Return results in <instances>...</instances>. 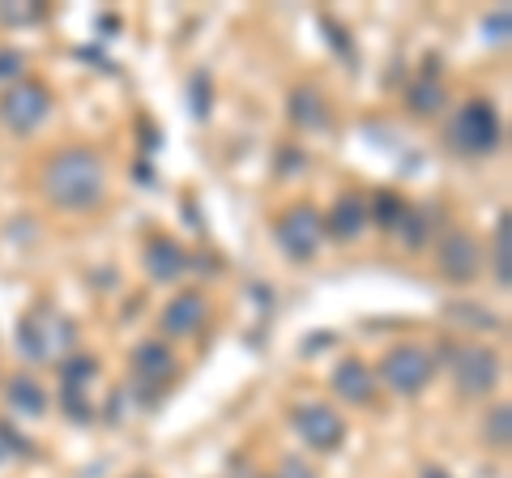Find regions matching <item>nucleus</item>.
I'll return each instance as SVG.
<instances>
[{
	"instance_id": "nucleus-5",
	"label": "nucleus",
	"mask_w": 512,
	"mask_h": 478,
	"mask_svg": "<svg viewBox=\"0 0 512 478\" xmlns=\"http://www.w3.org/2000/svg\"><path fill=\"white\" fill-rule=\"evenodd\" d=\"M274 235L291 261H312L320 244H325V218H320L316 205H295V210H286L278 218Z\"/></svg>"
},
{
	"instance_id": "nucleus-21",
	"label": "nucleus",
	"mask_w": 512,
	"mask_h": 478,
	"mask_svg": "<svg viewBox=\"0 0 512 478\" xmlns=\"http://www.w3.org/2000/svg\"><path fill=\"white\" fill-rule=\"evenodd\" d=\"M508 432H512V419H508V406H495L487 414V444L491 449H508Z\"/></svg>"
},
{
	"instance_id": "nucleus-24",
	"label": "nucleus",
	"mask_w": 512,
	"mask_h": 478,
	"mask_svg": "<svg viewBox=\"0 0 512 478\" xmlns=\"http://www.w3.org/2000/svg\"><path fill=\"white\" fill-rule=\"evenodd\" d=\"M192 103H197L192 111H197L201 120L210 116V77H205V73H197V77H192Z\"/></svg>"
},
{
	"instance_id": "nucleus-26",
	"label": "nucleus",
	"mask_w": 512,
	"mask_h": 478,
	"mask_svg": "<svg viewBox=\"0 0 512 478\" xmlns=\"http://www.w3.org/2000/svg\"><path fill=\"white\" fill-rule=\"evenodd\" d=\"M13 449H26V440H22V436H13L9 427L0 423V461H5V457H9Z\"/></svg>"
},
{
	"instance_id": "nucleus-25",
	"label": "nucleus",
	"mask_w": 512,
	"mask_h": 478,
	"mask_svg": "<svg viewBox=\"0 0 512 478\" xmlns=\"http://www.w3.org/2000/svg\"><path fill=\"white\" fill-rule=\"evenodd\" d=\"M508 26H512V18H508V9H500V13H491V18H487V35H491V43H508Z\"/></svg>"
},
{
	"instance_id": "nucleus-20",
	"label": "nucleus",
	"mask_w": 512,
	"mask_h": 478,
	"mask_svg": "<svg viewBox=\"0 0 512 478\" xmlns=\"http://www.w3.org/2000/svg\"><path fill=\"white\" fill-rule=\"evenodd\" d=\"M94 372H99V363H94L90 355H69L64 359V368H60V380H64L60 393H82Z\"/></svg>"
},
{
	"instance_id": "nucleus-19",
	"label": "nucleus",
	"mask_w": 512,
	"mask_h": 478,
	"mask_svg": "<svg viewBox=\"0 0 512 478\" xmlns=\"http://www.w3.org/2000/svg\"><path fill=\"white\" fill-rule=\"evenodd\" d=\"M495 282L500 286L512 282V214L508 210L495 222Z\"/></svg>"
},
{
	"instance_id": "nucleus-2",
	"label": "nucleus",
	"mask_w": 512,
	"mask_h": 478,
	"mask_svg": "<svg viewBox=\"0 0 512 478\" xmlns=\"http://www.w3.org/2000/svg\"><path fill=\"white\" fill-rule=\"evenodd\" d=\"M73 342H77L73 321H64V316L52 312V308L26 312V316H22V325H18V346H22V355H26V359H35V363L64 359V355L73 350Z\"/></svg>"
},
{
	"instance_id": "nucleus-8",
	"label": "nucleus",
	"mask_w": 512,
	"mask_h": 478,
	"mask_svg": "<svg viewBox=\"0 0 512 478\" xmlns=\"http://www.w3.org/2000/svg\"><path fill=\"white\" fill-rule=\"evenodd\" d=\"M291 423H295V432L308 440L316 453H333L346 440V419L333 406H325V402H303V406H295L291 410Z\"/></svg>"
},
{
	"instance_id": "nucleus-3",
	"label": "nucleus",
	"mask_w": 512,
	"mask_h": 478,
	"mask_svg": "<svg viewBox=\"0 0 512 478\" xmlns=\"http://www.w3.org/2000/svg\"><path fill=\"white\" fill-rule=\"evenodd\" d=\"M448 137H453V146H457L461 154L483 158V154L500 150L504 124H500V116H495V107H491L487 99H470V103L453 116V129H448Z\"/></svg>"
},
{
	"instance_id": "nucleus-22",
	"label": "nucleus",
	"mask_w": 512,
	"mask_h": 478,
	"mask_svg": "<svg viewBox=\"0 0 512 478\" xmlns=\"http://www.w3.org/2000/svg\"><path fill=\"white\" fill-rule=\"evenodd\" d=\"M402 210H406V205H402V197H397V193H376V222H380V227H397V218H402Z\"/></svg>"
},
{
	"instance_id": "nucleus-9",
	"label": "nucleus",
	"mask_w": 512,
	"mask_h": 478,
	"mask_svg": "<svg viewBox=\"0 0 512 478\" xmlns=\"http://www.w3.org/2000/svg\"><path fill=\"white\" fill-rule=\"evenodd\" d=\"M478 265H483V252H478L474 239L461 231V235H448L444 244H440V274L448 282H474L478 278Z\"/></svg>"
},
{
	"instance_id": "nucleus-1",
	"label": "nucleus",
	"mask_w": 512,
	"mask_h": 478,
	"mask_svg": "<svg viewBox=\"0 0 512 478\" xmlns=\"http://www.w3.org/2000/svg\"><path fill=\"white\" fill-rule=\"evenodd\" d=\"M43 193L60 210H94L107 193V167L99 150H60L43 171Z\"/></svg>"
},
{
	"instance_id": "nucleus-6",
	"label": "nucleus",
	"mask_w": 512,
	"mask_h": 478,
	"mask_svg": "<svg viewBox=\"0 0 512 478\" xmlns=\"http://www.w3.org/2000/svg\"><path fill=\"white\" fill-rule=\"evenodd\" d=\"M47 116H52V90L43 82H30V77H22V82L0 99V120H5L9 133H35Z\"/></svg>"
},
{
	"instance_id": "nucleus-11",
	"label": "nucleus",
	"mask_w": 512,
	"mask_h": 478,
	"mask_svg": "<svg viewBox=\"0 0 512 478\" xmlns=\"http://www.w3.org/2000/svg\"><path fill=\"white\" fill-rule=\"evenodd\" d=\"M333 393L346 397L350 406H367L376 397V376L367 368L363 359H342L338 368H333Z\"/></svg>"
},
{
	"instance_id": "nucleus-16",
	"label": "nucleus",
	"mask_w": 512,
	"mask_h": 478,
	"mask_svg": "<svg viewBox=\"0 0 512 478\" xmlns=\"http://www.w3.org/2000/svg\"><path fill=\"white\" fill-rule=\"evenodd\" d=\"M5 397H9V406H13V410H18V414H30V419L47 410V393H43V385H39L35 376H13V380H9V389H5Z\"/></svg>"
},
{
	"instance_id": "nucleus-27",
	"label": "nucleus",
	"mask_w": 512,
	"mask_h": 478,
	"mask_svg": "<svg viewBox=\"0 0 512 478\" xmlns=\"http://www.w3.org/2000/svg\"><path fill=\"white\" fill-rule=\"evenodd\" d=\"M282 478H316V474H312L308 466H303V461H295V457H291V461L282 466Z\"/></svg>"
},
{
	"instance_id": "nucleus-18",
	"label": "nucleus",
	"mask_w": 512,
	"mask_h": 478,
	"mask_svg": "<svg viewBox=\"0 0 512 478\" xmlns=\"http://www.w3.org/2000/svg\"><path fill=\"white\" fill-rule=\"evenodd\" d=\"M444 103H448V94H444V86L436 82V77H423V82L406 94V107L414 111V116H436Z\"/></svg>"
},
{
	"instance_id": "nucleus-28",
	"label": "nucleus",
	"mask_w": 512,
	"mask_h": 478,
	"mask_svg": "<svg viewBox=\"0 0 512 478\" xmlns=\"http://www.w3.org/2000/svg\"><path fill=\"white\" fill-rule=\"evenodd\" d=\"M419 478H453V474H448V470H440V466H427Z\"/></svg>"
},
{
	"instance_id": "nucleus-17",
	"label": "nucleus",
	"mask_w": 512,
	"mask_h": 478,
	"mask_svg": "<svg viewBox=\"0 0 512 478\" xmlns=\"http://www.w3.org/2000/svg\"><path fill=\"white\" fill-rule=\"evenodd\" d=\"M397 231H402L406 239V248H423L427 244V235H431V214H427V205H406L402 218H397Z\"/></svg>"
},
{
	"instance_id": "nucleus-15",
	"label": "nucleus",
	"mask_w": 512,
	"mask_h": 478,
	"mask_svg": "<svg viewBox=\"0 0 512 478\" xmlns=\"http://www.w3.org/2000/svg\"><path fill=\"white\" fill-rule=\"evenodd\" d=\"M291 120L299 124V129H320V124L329 120V111H325V99H320V90L316 86H299L291 94Z\"/></svg>"
},
{
	"instance_id": "nucleus-7",
	"label": "nucleus",
	"mask_w": 512,
	"mask_h": 478,
	"mask_svg": "<svg viewBox=\"0 0 512 478\" xmlns=\"http://www.w3.org/2000/svg\"><path fill=\"white\" fill-rule=\"evenodd\" d=\"M504 376V363L491 346H461L453 355V380L461 397H487Z\"/></svg>"
},
{
	"instance_id": "nucleus-14",
	"label": "nucleus",
	"mask_w": 512,
	"mask_h": 478,
	"mask_svg": "<svg viewBox=\"0 0 512 478\" xmlns=\"http://www.w3.org/2000/svg\"><path fill=\"white\" fill-rule=\"evenodd\" d=\"M133 368H137L141 380H167L175 372V355L163 342H141L133 350Z\"/></svg>"
},
{
	"instance_id": "nucleus-10",
	"label": "nucleus",
	"mask_w": 512,
	"mask_h": 478,
	"mask_svg": "<svg viewBox=\"0 0 512 478\" xmlns=\"http://www.w3.org/2000/svg\"><path fill=\"white\" fill-rule=\"evenodd\" d=\"M205 321H210V304H205V295H197V291L175 295L171 304L163 308V316H158L163 333H175V338H188V333H197Z\"/></svg>"
},
{
	"instance_id": "nucleus-13",
	"label": "nucleus",
	"mask_w": 512,
	"mask_h": 478,
	"mask_svg": "<svg viewBox=\"0 0 512 478\" xmlns=\"http://www.w3.org/2000/svg\"><path fill=\"white\" fill-rule=\"evenodd\" d=\"M367 227V201H359L355 193H346L333 201V210L325 214V235L333 239H355Z\"/></svg>"
},
{
	"instance_id": "nucleus-23",
	"label": "nucleus",
	"mask_w": 512,
	"mask_h": 478,
	"mask_svg": "<svg viewBox=\"0 0 512 478\" xmlns=\"http://www.w3.org/2000/svg\"><path fill=\"white\" fill-rule=\"evenodd\" d=\"M26 69V56L18 47H0V82H9V77H18Z\"/></svg>"
},
{
	"instance_id": "nucleus-12",
	"label": "nucleus",
	"mask_w": 512,
	"mask_h": 478,
	"mask_svg": "<svg viewBox=\"0 0 512 478\" xmlns=\"http://www.w3.org/2000/svg\"><path fill=\"white\" fill-rule=\"evenodd\" d=\"M146 269H150L154 282H180L184 269H188V252L175 244V239L158 235V239H150V248H146Z\"/></svg>"
},
{
	"instance_id": "nucleus-4",
	"label": "nucleus",
	"mask_w": 512,
	"mask_h": 478,
	"mask_svg": "<svg viewBox=\"0 0 512 478\" xmlns=\"http://www.w3.org/2000/svg\"><path fill=\"white\" fill-rule=\"evenodd\" d=\"M431 376H436V355H431L427 346H419V342L393 346L389 355H384V363H380V380L393 393H402V397L423 393L431 385Z\"/></svg>"
}]
</instances>
